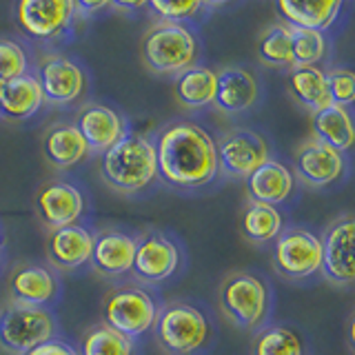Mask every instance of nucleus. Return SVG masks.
Masks as SVG:
<instances>
[{
    "label": "nucleus",
    "instance_id": "nucleus-2",
    "mask_svg": "<svg viewBox=\"0 0 355 355\" xmlns=\"http://www.w3.org/2000/svg\"><path fill=\"white\" fill-rule=\"evenodd\" d=\"M103 180L118 193H140L158 178L155 144L142 133H129L100 158Z\"/></svg>",
    "mask_w": 355,
    "mask_h": 355
},
{
    "label": "nucleus",
    "instance_id": "nucleus-8",
    "mask_svg": "<svg viewBox=\"0 0 355 355\" xmlns=\"http://www.w3.org/2000/svg\"><path fill=\"white\" fill-rule=\"evenodd\" d=\"M271 258L275 271L286 280H306L322 271V240L302 227L284 229L275 238Z\"/></svg>",
    "mask_w": 355,
    "mask_h": 355
},
{
    "label": "nucleus",
    "instance_id": "nucleus-20",
    "mask_svg": "<svg viewBox=\"0 0 355 355\" xmlns=\"http://www.w3.org/2000/svg\"><path fill=\"white\" fill-rule=\"evenodd\" d=\"M218 73L216 107L225 114H242L258 103L260 85L244 67H225Z\"/></svg>",
    "mask_w": 355,
    "mask_h": 355
},
{
    "label": "nucleus",
    "instance_id": "nucleus-21",
    "mask_svg": "<svg viewBox=\"0 0 355 355\" xmlns=\"http://www.w3.org/2000/svg\"><path fill=\"white\" fill-rule=\"evenodd\" d=\"M293 187H295V178L291 169L271 158L247 178V191L253 202H264L271 207L291 198Z\"/></svg>",
    "mask_w": 355,
    "mask_h": 355
},
{
    "label": "nucleus",
    "instance_id": "nucleus-16",
    "mask_svg": "<svg viewBox=\"0 0 355 355\" xmlns=\"http://www.w3.org/2000/svg\"><path fill=\"white\" fill-rule=\"evenodd\" d=\"M76 129L83 133L89 153H105L127 136V125L118 111L98 103H89L78 111Z\"/></svg>",
    "mask_w": 355,
    "mask_h": 355
},
{
    "label": "nucleus",
    "instance_id": "nucleus-29",
    "mask_svg": "<svg viewBox=\"0 0 355 355\" xmlns=\"http://www.w3.org/2000/svg\"><path fill=\"white\" fill-rule=\"evenodd\" d=\"M251 355H304V344L293 329L266 327L253 338Z\"/></svg>",
    "mask_w": 355,
    "mask_h": 355
},
{
    "label": "nucleus",
    "instance_id": "nucleus-3",
    "mask_svg": "<svg viewBox=\"0 0 355 355\" xmlns=\"http://www.w3.org/2000/svg\"><path fill=\"white\" fill-rule=\"evenodd\" d=\"M200 44L193 29L180 22H155L140 40V58L149 71L160 76H180L196 67Z\"/></svg>",
    "mask_w": 355,
    "mask_h": 355
},
{
    "label": "nucleus",
    "instance_id": "nucleus-26",
    "mask_svg": "<svg viewBox=\"0 0 355 355\" xmlns=\"http://www.w3.org/2000/svg\"><path fill=\"white\" fill-rule=\"evenodd\" d=\"M288 94L311 114L331 107V96L327 87V73L320 67H291L288 71Z\"/></svg>",
    "mask_w": 355,
    "mask_h": 355
},
{
    "label": "nucleus",
    "instance_id": "nucleus-19",
    "mask_svg": "<svg viewBox=\"0 0 355 355\" xmlns=\"http://www.w3.org/2000/svg\"><path fill=\"white\" fill-rule=\"evenodd\" d=\"M138 238L125 231H103L96 236L94 253H92V266L94 271L105 277H120L131 273L133 260H136Z\"/></svg>",
    "mask_w": 355,
    "mask_h": 355
},
{
    "label": "nucleus",
    "instance_id": "nucleus-10",
    "mask_svg": "<svg viewBox=\"0 0 355 355\" xmlns=\"http://www.w3.org/2000/svg\"><path fill=\"white\" fill-rule=\"evenodd\" d=\"M20 29L33 40H55L69 31L76 20L71 0H20L16 5Z\"/></svg>",
    "mask_w": 355,
    "mask_h": 355
},
{
    "label": "nucleus",
    "instance_id": "nucleus-14",
    "mask_svg": "<svg viewBox=\"0 0 355 355\" xmlns=\"http://www.w3.org/2000/svg\"><path fill=\"white\" fill-rule=\"evenodd\" d=\"M85 211L83 191L71 182L53 180L38 189L36 193V214L49 231L78 225Z\"/></svg>",
    "mask_w": 355,
    "mask_h": 355
},
{
    "label": "nucleus",
    "instance_id": "nucleus-7",
    "mask_svg": "<svg viewBox=\"0 0 355 355\" xmlns=\"http://www.w3.org/2000/svg\"><path fill=\"white\" fill-rule=\"evenodd\" d=\"M220 309L238 329L260 327L269 313V286L255 273H231L220 284Z\"/></svg>",
    "mask_w": 355,
    "mask_h": 355
},
{
    "label": "nucleus",
    "instance_id": "nucleus-9",
    "mask_svg": "<svg viewBox=\"0 0 355 355\" xmlns=\"http://www.w3.org/2000/svg\"><path fill=\"white\" fill-rule=\"evenodd\" d=\"M322 240V275L331 284H355V216H342L327 227Z\"/></svg>",
    "mask_w": 355,
    "mask_h": 355
},
{
    "label": "nucleus",
    "instance_id": "nucleus-11",
    "mask_svg": "<svg viewBox=\"0 0 355 355\" xmlns=\"http://www.w3.org/2000/svg\"><path fill=\"white\" fill-rule=\"evenodd\" d=\"M182 255L178 244L160 231H149L138 240L136 260H133L131 273L140 282L158 284L169 280V277L180 269Z\"/></svg>",
    "mask_w": 355,
    "mask_h": 355
},
{
    "label": "nucleus",
    "instance_id": "nucleus-6",
    "mask_svg": "<svg viewBox=\"0 0 355 355\" xmlns=\"http://www.w3.org/2000/svg\"><path fill=\"white\" fill-rule=\"evenodd\" d=\"M55 329V318L44 306L9 302L0 311V347L11 355H27L53 340Z\"/></svg>",
    "mask_w": 355,
    "mask_h": 355
},
{
    "label": "nucleus",
    "instance_id": "nucleus-31",
    "mask_svg": "<svg viewBox=\"0 0 355 355\" xmlns=\"http://www.w3.org/2000/svg\"><path fill=\"white\" fill-rule=\"evenodd\" d=\"M80 355H133V340L105 324H98L83 336Z\"/></svg>",
    "mask_w": 355,
    "mask_h": 355
},
{
    "label": "nucleus",
    "instance_id": "nucleus-28",
    "mask_svg": "<svg viewBox=\"0 0 355 355\" xmlns=\"http://www.w3.org/2000/svg\"><path fill=\"white\" fill-rule=\"evenodd\" d=\"M282 231V214L277 207L264 205V202H251L247 205L242 214V236L249 242L264 244L280 236Z\"/></svg>",
    "mask_w": 355,
    "mask_h": 355
},
{
    "label": "nucleus",
    "instance_id": "nucleus-5",
    "mask_svg": "<svg viewBox=\"0 0 355 355\" xmlns=\"http://www.w3.org/2000/svg\"><path fill=\"white\" fill-rule=\"evenodd\" d=\"M158 300L140 284H122L111 288L103 300V324L129 340L149 333L158 318Z\"/></svg>",
    "mask_w": 355,
    "mask_h": 355
},
{
    "label": "nucleus",
    "instance_id": "nucleus-24",
    "mask_svg": "<svg viewBox=\"0 0 355 355\" xmlns=\"http://www.w3.org/2000/svg\"><path fill=\"white\" fill-rule=\"evenodd\" d=\"M42 149L49 164L55 169H71L89 155L83 133L76 129V125H64V122H58L44 133Z\"/></svg>",
    "mask_w": 355,
    "mask_h": 355
},
{
    "label": "nucleus",
    "instance_id": "nucleus-27",
    "mask_svg": "<svg viewBox=\"0 0 355 355\" xmlns=\"http://www.w3.org/2000/svg\"><path fill=\"white\" fill-rule=\"evenodd\" d=\"M275 7L288 27L324 31L336 22L342 3L340 0H329V3H291V0H280Z\"/></svg>",
    "mask_w": 355,
    "mask_h": 355
},
{
    "label": "nucleus",
    "instance_id": "nucleus-38",
    "mask_svg": "<svg viewBox=\"0 0 355 355\" xmlns=\"http://www.w3.org/2000/svg\"><path fill=\"white\" fill-rule=\"evenodd\" d=\"M3 87H5V83H0V96H3Z\"/></svg>",
    "mask_w": 355,
    "mask_h": 355
},
{
    "label": "nucleus",
    "instance_id": "nucleus-37",
    "mask_svg": "<svg viewBox=\"0 0 355 355\" xmlns=\"http://www.w3.org/2000/svg\"><path fill=\"white\" fill-rule=\"evenodd\" d=\"M347 340H349V347H351V351L355 353V313H353V315H351V320H349Z\"/></svg>",
    "mask_w": 355,
    "mask_h": 355
},
{
    "label": "nucleus",
    "instance_id": "nucleus-12",
    "mask_svg": "<svg viewBox=\"0 0 355 355\" xmlns=\"http://www.w3.org/2000/svg\"><path fill=\"white\" fill-rule=\"evenodd\" d=\"M218 144V160L225 173L233 178H247L269 160V144L260 133L249 129H233L225 133Z\"/></svg>",
    "mask_w": 355,
    "mask_h": 355
},
{
    "label": "nucleus",
    "instance_id": "nucleus-4",
    "mask_svg": "<svg viewBox=\"0 0 355 355\" xmlns=\"http://www.w3.org/2000/svg\"><path fill=\"white\" fill-rule=\"evenodd\" d=\"M153 336L164 353L196 355L209 344L211 327L207 315L198 306L173 300L160 306L153 324Z\"/></svg>",
    "mask_w": 355,
    "mask_h": 355
},
{
    "label": "nucleus",
    "instance_id": "nucleus-1",
    "mask_svg": "<svg viewBox=\"0 0 355 355\" xmlns=\"http://www.w3.org/2000/svg\"><path fill=\"white\" fill-rule=\"evenodd\" d=\"M158 178L175 189H200L216 180L220 171L218 144L196 122L175 120L155 138Z\"/></svg>",
    "mask_w": 355,
    "mask_h": 355
},
{
    "label": "nucleus",
    "instance_id": "nucleus-25",
    "mask_svg": "<svg viewBox=\"0 0 355 355\" xmlns=\"http://www.w3.org/2000/svg\"><path fill=\"white\" fill-rule=\"evenodd\" d=\"M216 89H218V73L209 67H191V69L175 76L173 94L175 100L182 107L189 109H205L216 103Z\"/></svg>",
    "mask_w": 355,
    "mask_h": 355
},
{
    "label": "nucleus",
    "instance_id": "nucleus-22",
    "mask_svg": "<svg viewBox=\"0 0 355 355\" xmlns=\"http://www.w3.org/2000/svg\"><path fill=\"white\" fill-rule=\"evenodd\" d=\"M44 105V94L36 73H22L20 78L5 83L0 96V116L14 122L29 120Z\"/></svg>",
    "mask_w": 355,
    "mask_h": 355
},
{
    "label": "nucleus",
    "instance_id": "nucleus-34",
    "mask_svg": "<svg viewBox=\"0 0 355 355\" xmlns=\"http://www.w3.org/2000/svg\"><path fill=\"white\" fill-rule=\"evenodd\" d=\"M327 87L331 105L351 107L355 105V71L353 69H333L327 73Z\"/></svg>",
    "mask_w": 355,
    "mask_h": 355
},
{
    "label": "nucleus",
    "instance_id": "nucleus-35",
    "mask_svg": "<svg viewBox=\"0 0 355 355\" xmlns=\"http://www.w3.org/2000/svg\"><path fill=\"white\" fill-rule=\"evenodd\" d=\"M147 7L164 22H180V25H184V20L193 18L205 5L200 0H187V3H160V0H153Z\"/></svg>",
    "mask_w": 355,
    "mask_h": 355
},
{
    "label": "nucleus",
    "instance_id": "nucleus-15",
    "mask_svg": "<svg viewBox=\"0 0 355 355\" xmlns=\"http://www.w3.org/2000/svg\"><path fill=\"white\" fill-rule=\"evenodd\" d=\"M295 173L313 189L329 187L344 173V153L311 138L295 151Z\"/></svg>",
    "mask_w": 355,
    "mask_h": 355
},
{
    "label": "nucleus",
    "instance_id": "nucleus-23",
    "mask_svg": "<svg viewBox=\"0 0 355 355\" xmlns=\"http://www.w3.org/2000/svg\"><path fill=\"white\" fill-rule=\"evenodd\" d=\"M313 138L340 153L355 149V118L347 107L331 105L311 116Z\"/></svg>",
    "mask_w": 355,
    "mask_h": 355
},
{
    "label": "nucleus",
    "instance_id": "nucleus-18",
    "mask_svg": "<svg viewBox=\"0 0 355 355\" xmlns=\"http://www.w3.org/2000/svg\"><path fill=\"white\" fill-rule=\"evenodd\" d=\"M96 236L83 225L53 229L47 236V258L60 271H76L92 262Z\"/></svg>",
    "mask_w": 355,
    "mask_h": 355
},
{
    "label": "nucleus",
    "instance_id": "nucleus-32",
    "mask_svg": "<svg viewBox=\"0 0 355 355\" xmlns=\"http://www.w3.org/2000/svg\"><path fill=\"white\" fill-rule=\"evenodd\" d=\"M293 67H315L327 53V38L322 31L293 29L291 27Z\"/></svg>",
    "mask_w": 355,
    "mask_h": 355
},
{
    "label": "nucleus",
    "instance_id": "nucleus-17",
    "mask_svg": "<svg viewBox=\"0 0 355 355\" xmlns=\"http://www.w3.org/2000/svg\"><path fill=\"white\" fill-rule=\"evenodd\" d=\"M9 293L14 302L47 309L60 295V280L49 266L20 264L11 273Z\"/></svg>",
    "mask_w": 355,
    "mask_h": 355
},
{
    "label": "nucleus",
    "instance_id": "nucleus-33",
    "mask_svg": "<svg viewBox=\"0 0 355 355\" xmlns=\"http://www.w3.org/2000/svg\"><path fill=\"white\" fill-rule=\"evenodd\" d=\"M27 73V51L20 42L11 38H0V83Z\"/></svg>",
    "mask_w": 355,
    "mask_h": 355
},
{
    "label": "nucleus",
    "instance_id": "nucleus-30",
    "mask_svg": "<svg viewBox=\"0 0 355 355\" xmlns=\"http://www.w3.org/2000/svg\"><path fill=\"white\" fill-rule=\"evenodd\" d=\"M258 55L269 67H293L291 51V27L277 22L266 29L258 42Z\"/></svg>",
    "mask_w": 355,
    "mask_h": 355
},
{
    "label": "nucleus",
    "instance_id": "nucleus-13",
    "mask_svg": "<svg viewBox=\"0 0 355 355\" xmlns=\"http://www.w3.org/2000/svg\"><path fill=\"white\" fill-rule=\"evenodd\" d=\"M38 83L42 87L44 103L64 107L73 105L85 94V71L67 55H47L38 67Z\"/></svg>",
    "mask_w": 355,
    "mask_h": 355
},
{
    "label": "nucleus",
    "instance_id": "nucleus-36",
    "mask_svg": "<svg viewBox=\"0 0 355 355\" xmlns=\"http://www.w3.org/2000/svg\"><path fill=\"white\" fill-rule=\"evenodd\" d=\"M27 355H80L78 353L69 342H62V340H49L40 344V347H36L33 351H29Z\"/></svg>",
    "mask_w": 355,
    "mask_h": 355
}]
</instances>
